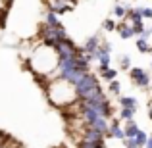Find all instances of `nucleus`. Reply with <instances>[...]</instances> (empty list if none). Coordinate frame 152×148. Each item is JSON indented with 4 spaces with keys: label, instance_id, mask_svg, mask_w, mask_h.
Wrapping results in <instances>:
<instances>
[{
    "label": "nucleus",
    "instance_id": "18",
    "mask_svg": "<svg viewBox=\"0 0 152 148\" xmlns=\"http://www.w3.org/2000/svg\"><path fill=\"white\" fill-rule=\"evenodd\" d=\"M123 144H125V148H139V144H137V141H135V139H125V141H123Z\"/></svg>",
    "mask_w": 152,
    "mask_h": 148
},
{
    "label": "nucleus",
    "instance_id": "24",
    "mask_svg": "<svg viewBox=\"0 0 152 148\" xmlns=\"http://www.w3.org/2000/svg\"><path fill=\"white\" fill-rule=\"evenodd\" d=\"M150 33H152V29H150Z\"/></svg>",
    "mask_w": 152,
    "mask_h": 148
},
{
    "label": "nucleus",
    "instance_id": "9",
    "mask_svg": "<svg viewBox=\"0 0 152 148\" xmlns=\"http://www.w3.org/2000/svg\"><path fill=\"white\" fill-rule=\"evenodd\" d=\"M119 106L121 108H129V110H137L139 108V100L135 96H121L119 98Z\"/></svg>",
    "mask_w": 152,
    "mask_h": 148
},
{
    "label": "nucleus",
    "instance_id": "11",
    "mask_svg": "<svg viewBox=\"0 0 152 148\" xmlns=\"http://www.w3.org/2000/svg\"><path fill=\"white\" fill-rule=\"evenodd\" d=\"M137 48H139V52H142V54L152 52V46L148 44V39H142V37L137 39Z\"/></svg>",
    "mask_w": 152,
    "mask_h": 148
},
{
    "label": "nucleus",
    "instance_id": "6",
    "mask_svg": "<svg viewBox=\"0 0 152 148\" xmlns=\"http://www.w3.org/2000/svg\"><path fill=\"white\" fill-rule=\"evenodd\" d=\"M119 33V37L125 41V39H131V37H135V31H133V25H131L129 21H121V23H118V29H115Z\"/></svg>",
    "mask_w": 152,
    "mask_h": 148
},
{
    "label": "nucleus",
    "instance_id": "19",
    "mask_svg": "<svg viewBox=\"0 0 152 148\" xmlns=\"http://www.w3.org/2000/svg\"><path fill=\"white\" fill-rule=\"evenodd\" d=\"M141 14L145 19H152V8H141Z\"/></svg>",
    "mask_w": 152,
    "mask_h": 148
},
{
    "label": "nucleus",
    "instance_id": "21",
    "mask_svg": "<svg viewBox=\"0 0 152 148\" xmlns=\"http://www.w3.org/2000/svg\"><path fill=\"white\" fill-rule=\"evenodd\" d=\"M148 117H150V121H152V106H150V110H148Z\"/></svg>",
    "mask_w": 152,
    "mask_h": 148
},
{
    "label": "nucleus",
    "instance_id": "16",
    "mask_svg": "<svg viewBox=\"0 0 152 148\" xmlns=\"http://www.w3.org/2000/svg\"><path fill=\"white\" fill-rule=\"evenodd\" d=\"M102 29H104V31H108V33H110V31H115V29H118V23H115L114 19H104Z\"/></svg>",
    "mask_w": 152,
    "mask_h": 148
},
{
    "label": "nucleus",
    "instance_id": "13",
    "mask_svg": "<svg viewBox=\"0 0 152 148\" xmlns=\"http://www.w3.org/2000/svg\"><path fill=\"white\" fill-rule=\"evenodd\" d=\"M127 12H129V6H121V4L114 6V14H115V17H121V19H125Z\"/></svg>",
    "mask_w": 152,
    "mask_h": 148
},
{
    "label": "nucleus",
    "instance_id": "4",
    "mask_svg": "<svg viewBox=\"0 0 152 148\" xmlns=\"http://www.w3.org/2000/svg\"><path fill=\"white\" fill-rule=\"evenodd\" d=\"M119 121L121 119L119 117H114L110 119V129H108V139H118V141H125V131H123V127L119 125Z\"/></svg>",
    "mask_w": 152,
    "mask_h": 148
},
{
    "label": "nucleus",
    "instance_id": "22",
    "mask_svg": "<svg viewBox=\"0 0 152 148\" xmlns=\"http://www.w3.org/2000/svg\"><path fill=\"white\" fill-rule=\"evenodd\" d=\"M150 106H152V98H150Z\"/></svg>",
    "mask_w": 152,
    "mask_h": 148
},
{
    "label": "nucleus",
    "instance_id": "17",
    "mask_svg": "<svg viewBox=\"0 0 152 148\" xmlns=\"http://www.w3.org/2000/svg\"><path fill=\"white\" fill-rule=\"evenodd\" d=\"M119 67H121V69H131V58L127 54L119 58Z\"/></svg>",
    "mask_w": 152,
    "mask_h": 148
},
{
    "label": "nucleus",
    "instance_id": "12",
    "mask_svg": "<svg viewBox=\"0 0 152 148\" xmlns=\"http://www.w3.org/2000/svg\"><path fill=\"white\" fill-rule=\"evenodd\" d=\"M137 114V110H129V108H121V112H119L118 117L121 119V121H133V115Z\"/></svg>",
    "mask_w": 152,
    "mask_h": 148
},
{
    "label": "nucleus",
    "instance_id": "2",
    "mask_svg": "<svg viewBox=\"0 0 152 148\" xmlns=\"http://www.w3.org/2000/svg\"><path fill=\"white\" fill-rule=\"evenodd\" d=\"M39 39H41V42L45 46L56 48L58 42H62L64 39H67V35H66V31H64V27H50V25H45V23H42V25L39 27Z\"/></svg>",
    "mask_w": 152,
    "mask_h": 148
},
{
    "label": "nucleus",
    "instance_id": "8",
    "mask_svg": "<svg viewBox=\"0 0 152 148\" xmlns=\"http://www.w3.org/2000/svg\"><path fill=\"white\" fill-rule=\"evenodd\" d=\"M123 131H125V139H137V135L141 133V129H139V125L133 121H125V127H123Z\"/></svg>",
    "mask_w": 152,
    "mask_h": 148
},
{
    "label": "nucleus",
    "instance_id": "14",
    "mask_svg": "<svg viewBox=\"0 0 152 148\" xmlns=\"http://www.w3.org/2000/svg\"><path fill=\"white\" fill-rule=\"evenodd\" d=\"M148 137H150V135L145 133V131H141V133L137 135V139H135V141H137L139 148H145V146H146V142H148Z\"/></svg>",
    "mask_w": 152,
    "mask_h": 148
},
{
    "label": "nucleus",
    "instance_id": "10",
    "mask_svg": "<svg viewBox=\"0 0 152 148\" xmlns=\"http://www.w3.org/2000/svg\"><path fill=\"white\" fill-rule=\"evenodd\" d=\"M45 25L62 27V23H60V19H58V14H54V12H46V15H45Z\"/></svg>",
    "mask_w": 152,
    "mask_h": 148
},
{
    "label": "nucleus",
    "instance_id": "20",
    "mask_svg": "<svg viewBox=\"0 0 152 148\" xmlns=\"http://www.w3.org/2000/svg\"><path fill=\"white\" fill-rule=\"evenodd\" d=\"M145 148H152V135L148 137V142H146V146H145Z\"/></svg>",
    "mask_w": 152,
    "mask_h": 148
},
{
    "label": "nucleus",
    "instance_id": "1",
    "mask_svg": "<svg viewBox=\"0 0 152 148\" xmlns=\"http://www.w3.org/2000/svg\"><path fill=\"white\" fill-rule=\"evenodd\" d=\"M75 93H77L79 100H91V98L98 96V94H102L104 90H102L100 83H98V79L89 71V73H85V77L75 85Z\"/></svg>",
    "mask_w": 152,
    "mask_h": 148
},
{
    "label": "nucleus",
    "instance_id": "3",
    "mask_svg": "<svg viewBox=\"0 0 152 148\" xmlns=\"http://www.w3.org/2000/svg\"><path fill=\"white\" fill-rule=\"evenodd\" d=\"M129 77H131V81H133L135 85L141 87V89H145V90L150 87V81H152L150 73L146 69H142V67H131L129 69Z\"/></svg>",
    "mask_w": 152,
    "mask_h": 148
},
{
    "label": "nucleus",
    "instance_id": "7",
    "mask_svg": "<svg viewBox=\"0 0 152 148\" xmlns=\"http://www.w3.org/2000/svg\"><path fill=\"white\" fill-rule=\"evenodd\" d=\"M98 73H100V77L108 83L118 79V69H112L110 66H98Z\"/></svg>",
    "mask_w": 152,
    "mask_h": 148
},
{
    "label": "nucleus",
    "instance_id": "23",
    "mask_svg": "<svg viewBox=\"0 0 152 148\" xmlns=\"http://www.w3.org/2000/svg\"><path fill=\"white\" fill-rule=\"evenodd\" d=\"M150 67H152V62H150Z\"/></svg>",
    "mask_w": 152,
    "mask_h": 148
},
{
    "label": "nucleus",
    "instance_id": "5",
    "mask_svg": "<svg viewBox=\"0 0 152 148\" xmlns=\"http://www.w3.org/2000/svg\"><path fill=\"white\" fill-rule=\"evenodd\" d=\"M100 44H102L100 35H93V37H89V39H87V42H85V46H83V50H85L87 54H91V56H93L94 52L100 48Z\"/></svg>",
    "mask_w": 152,
    "mask_h": 148
},
{
    "label": "nucleus",
    "instance_id": "15",
    "mask_svg": "<svg viewBox=\"0 0 152 148\" xmlns=\"http://www.w3.org/2000/svg\"><path fill=\"white\" fill-rule=\"evenodd\" d=\"M108 93H112V94H119L121 93V85H119L118 79L112 81V83H108Z\"/></svg>",
    "mask_w": 152,
    "mask_h": 148
}]
</instances>
